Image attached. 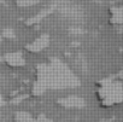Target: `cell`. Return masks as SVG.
Listing matches in <instances>:
<instances>
[{
    "label": "cell",
    "instance_id": "cell-1",
    "mask_svg": "<svg viewBox=\"0 0 123 122\" xmlns=\"http://www.w3.org/2000/svg\"><path fill=\"white\" fill-rule=\"evenodd\" d=\"M6 62L10 67L12 68H18V67H22L24 64V60L21 56L18 54H15V56H7L6 58Z\"/></svg>",
    "mask_w": 123,
    "mask_h": 122
}]
</instances>
